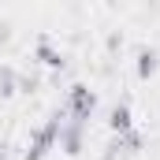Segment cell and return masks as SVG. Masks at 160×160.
<instances>
[{"instance_id":"cell-5","label":"cell","mask_w":160,"mask_h":160,"mask_svg":"<svg viewBox=\"0 0 160 160\" xmlns=\"http://www.w3.org/2000/svg\"><path fill=\"white\" fill-rule=\"evenodd\" d=\"M142 142H145V138H142V134H138V130H130V134H112V142H108V157H130V153H138V149H142Z\"/></svg>"},{"instance_id":"cell-8","label":"cell","mask_w":160,"mask_h":160,"mask_svg":"<svg viewBox=\"0 0 160 160\" xmlns=\"http://www.w3.org/2000/svg\"><path fill=\"white\" fill-rule=\"evenodd\" d=\"M15 86H19L15 71H11V67L4 63V67H0V97H11V93H15Z\"/></svg>"},{"instance_id":"cell-2","label":"cell","mask_w":160,"mask_h":160,"mask_svg":"<svg viewBox=\"0 0 160 160\" xmlns=\"http://www.w3.org/2000/svg\"><path fill=\"white\" fill-rule=\"evenodd\" d=\"M93 108H97V93L89 89V86H71L67 89V112H71V123H82L86 127V119L93 116Z\"/></svg>"},{"instance_id":"cell-1","label":"cell","mask_w":160,"mask_h":160,"mask_svg":"<svg viewBox=\"0 0 160 160\" xmlns=\"http://www.w3.org/2000/svg\"><path fill=\"white\" fill-rule=\"evenodd\" d=\"M60 127H63V119H60V112L52 116V119L45 123V127H38L34 134H30V149H26V160H45L56 145H60Z\"/></svg>"},{"instance_id":"cell-3","label":"cell","mask_w":160,"mask_h":160,"mask_svg":"<svg viewBox=\"0 0 160 160\" xmlns=\"http://www.w3.org/2000/svg\"><path fill=\"white\" fill-rule=\"evenodd\" d=\"M60 149H63L67 157H78L82 149H86V142H82V123L63 119V127H60Z\"/></svg>"},{"instance_id":"cell-9","label":"cell","mask_w":160,"mask_h":160,"mask_svg":"<svg viewBox=\"0 0 160 160\" xmlns=\"http://www.w3.org/2000/svg\"><path fill=\"white\" fill-rule=\"evenodd\" d=\"M0 160H8V153H4V149H0Z\"/></svg>"},{"instance_id":"cell-7","label":"cell","mask_w":160,"mask_h":160,"mask_svg":"<svg viewBox=\"0 0 160 160\" xmlns=\"http://www.w3.org/2000/svg\"><path fill=\"white\" fill-rule=\"evenodd\" d=\"M108 130H112V134H130V130H134V112H130L127 104H116V108L108 112Z\"/></svg>"},{"instance_id":"cell-4","label":"cell","mask_w":160,"mask_h":160,"mask_svg":"<svg viewBox=\"0 0 160 160\" xmlns=\"http://www.w3.org/2000/svg\"><path fill=\"white\" fill-rule=\"evenodd\" d=\"M34 60H38L41 67H52V71L63 67V56H60V48L52 45L48 34H41V38H38V45H34Z\"/></svg>"},{"instance_id":"cell-6","label":"cell","mask_w":160,"mask_h":160,"mask_svg":"<svg viewBox=\"0 0 160 160\" xmlns=\"http://www.w3.org/2000/svg\"><path fill=\"white\" fill-rule=\"evenodd\" d=\"M138 78H153L157 75V67H160V48H153V45H142L138 48Z\"/></svg>"}]
</instances>
